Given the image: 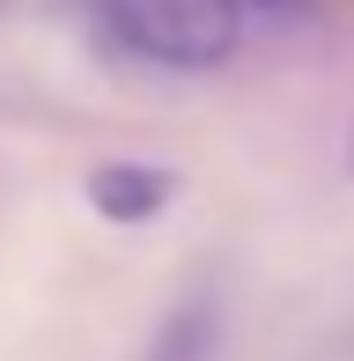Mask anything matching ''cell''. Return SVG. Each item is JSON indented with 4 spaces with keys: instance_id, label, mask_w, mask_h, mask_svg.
<instances>
[{
    "instance_id": "cell-2",
    "label": "cell",
    "mask_w": 354,
    "mask_h": 361,
    "mask_svg": "<svg viewBox=\"0 0 354 361\" xmlns=\"http://www.w3.org/2000/svg\"><path fill=\"white\" fill-rule=\"evenodd\" d=\"M82 192H89V207L104 221L140 228V221H155L177 200V170H163V162H96L82 177Z\"/></svg>"
},
{
    "instance_id": "cell-4",
    "label": "cell",
    "mask_w": 354,
    "mask_h": 361,
    "mask_svg": "<svg viewBox=\"0 0 354 361\" xmlns=\"http://www.w3.org/2000/svg\"><path fill=\"white\" fill-rule=\"evenodd\" d=\"M244 8H259V15H310L317 0H244Z\"/></svg>"
},
{
    "instance_id": "cell-3",
    "label": "cell",
    "mask_w": 354,
    "mask_h": 361,
    "mask_svg": "<svg viewBox=\"0 0 354 361\" xmlns=\"http://www.w3.org/2000/svg\"><path fill=\"white\" fill-rule=\"evenodd\" d=\"M214 347H221V302H214V288H192L185 302L155 324V339L140 347V361H214Z\"/></svg>"
},
{
    "instance_id": "cell-1",
    "label": "cell",
    "mask_w": 354,
    "mask_h": 361,
    "mask_svg": "<svg viewBox=\"0 0 354 361\" xmlns=\"http://www.w3.org/2000/svg\"><path fill=\"white\" fill-rule=\"evenodd\" d=\"M104 30L133 59L170 74H207L244 37V0H96Z\"/></svg>"
},
{
    "instance_id": "cell-5",
    "label": "cell",
    "mask_w": 354,
    "mask_h": 361,
    "mask_svg": "<svg viewBox=\"0 0 354 361\" xmlns=\"http://www.w3.org/2000/svg\"><path fill=\"white\" fill-rule=\"evenodd\" d=\"M347 162H354V155H347Z\"/></svg>"
}]
</instances>
